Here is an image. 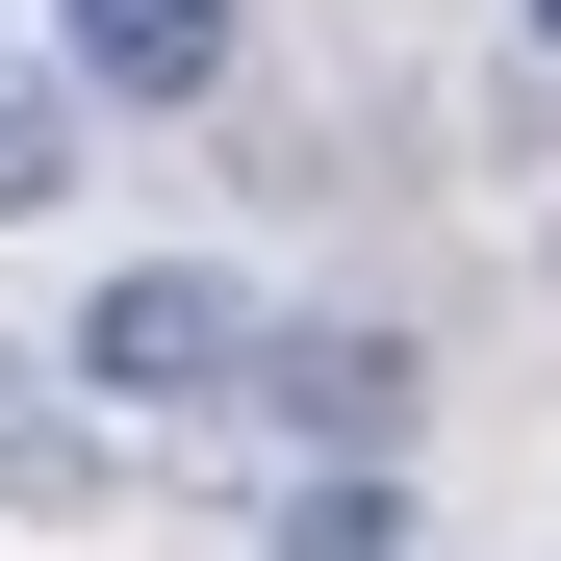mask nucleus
Returning a JSON list of instances; mask_svg holds the SVG:
<instances>
[{
  "instance_id": "nucleus-3",
  "label": "nucleus",
  "mask_w": 561,
  "mask_h": 561,
  "mask_svg": "<svg viewBox=\"0 0 561 561\" xmlns=\"http://www.w3.org/2000/svg\"><path fill=\"white\" fill-rule=\"evenodd\" d=\"M77 26V103H205L230 77V0H51Z\"/></svg>"
},
{
  "instance_id": "nucleus-4",
  "label": "nucleus",
  "mask_w": 561,
  "mask_h": 561,
  "mask_svg": "<svg viewBox=\"0 0 561 561\" xmlns=\"http://www.w3.org/2000/svg\"><path fill=\"white\" fill-rule=\"evenodd\" d=\"M77 205V103H26V77H0V230H51Z\"/></svg>"
},
{
  "instance_id": "nucleus-1",
  "label": "nucleus",
  "mask_w": 561,
  "mask_h": 561,
  "mask_svg": "<svg viewBox=\"0 0 561 561\" xmlns=\"http://www.w3.org/2000/svg\"><path fill=\"white\" fill-rule=\"evenodd\" d=\"M230 357H255V280H205V255H128L103 280V307H77V383H103V409H230Z\"/></svg>"
},
{
  "instance_id": "nucleus-2",
  "label": "nucleus",
  "mask_w": 561,
  "mask_h": 561,
  "mask_svg": "<svg viewBox=\"0 0 561 561\" xmlns=\"http://www.w3.org/2000/svg\"><path fill=\"white\" fill-rule=\"evenodd\" d=\"M230 409H280L332 485H409V409H434V383H409V332H255Z\"/></svg>"
},
{
  "instance_id": "nucleus-5",
  "label": "nucleus",
  "mask_w": 561,
  "mask_h": 561,
  "mask_svg": "<svg viewBox=\"0 0 561 561\" xmlns=\"http://www.w3.org/2000/svg\"><path fill=\"white\" fill-rule=\"evenodd\" d=\"M280 561H409V485H307V511H280Z\"/></svg>"
},
{
  "instance_id": "nucleus-7",
  "label": "nucleus",
  "mask_w": 561,
  "mask_h": 561,
  "mask_svg": "<svg viewBox=\"0 0 561 561\" xmlns=\"http://www.w3.org/2000/svg\"><path fill=\"white\" fill-rule=\"evenodd\" d=\"M536 77H561V0H536Z\"/></svg>"
},
{
  "instance_id": "nucleus-6",
  "label": "nucleus",
  "mask_w": 561,
  "mask_h": 561,
  "mask_svg": "<svg viewBox=\"0 0 561 561\" xmlns=\"http://www.w3.org/2000/svg\"><path fill=\"white\" fill-rule=\"evenodd\" d=\"M0 485H26V511H77V485H103V459H77L51 409H0Z\"/></svg>"
}]
</instances>
